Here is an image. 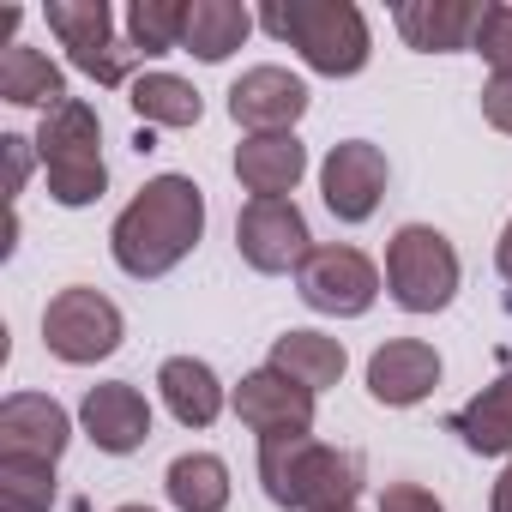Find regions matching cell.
Instances as JSON below:
<instances>
[{
    "label": "cell",
    "instance_id": "cell-8",
    "mask_svg": "<svg viewBox=\"0 0 512 512\" xmlns=\"http://www.w3.org/2000/svg\"><path fill=\"white\" fill-rule=\"evenodd\" d=\"M296 296H302L314 314L362 320V314L380 302V266L368 260L362 247H350V241H326V247H314L308 260H302Z\"/></svg>",
    "mask_w": 512,
    "mask_h": 512
},
{
    "label": "cell",
    "instance_id": "cell-19",
    "mask_svg": "<svg viewBox=\"0 0 512 512\" xmlns=\"http://www.w3.org/2000/svg\"><path fill=\"white\" fill-rule=\"evenodd\" d=\"M253 25H260V13L241 7V0H187V37H181V49L199 55L205 67H217V61H229L253 37Z\"/></svg>",
    "mask_w": 512,
    "mask_h": 512
},
{
    "label": "cell",
    "instance_id": "cell-18",
    "mask_svg": "<svg viewBox=\"0 0 512 512\" xmlns=\"http://www.w3.org/2000/svg\"><path fill=\"white\" fill-rule=\"evenodd\" d=\"M157 392H163V404H169V416H175L181 428H211V422L223 416V404H229L223 380H217L211 362H199V356H169V362L157 368Z\"/></svg>",
    "mask_w": 512,
    "mask_h": 512
},
{
    "label": "cell",
    "instance_id": "cell-10",
    "mask_svg": "<svg viewBox=\"0 0 512 512\" xmlns=\"http://www.w3.org/2000/svg\"><path fill=\"white\" fill-rule=\"evenodd\" d=\"M386 181H392L386 151L368 145V139H344L320 163V199H326V211L338 223H368L380 211V199H386Z\"/></svg>",
    "mask_w": 512,
    "mask_h": 512
},
{
    "label": "cell",
    "instance_id": "cell-12",
    "mask_svg": "<svg viewBox=\"0 0 512 512\" xmlns=\"http://www.w3.org/2000/svg\"><path fill=\"white\" fill-rule=\"evenodd\" d=\"M67 446H73V416L49 392H13L0 404V458L61 464Z\"/></svg>",
    "mask_w": 512,
    "mask_h": 512
},
{
    "label": "cell",
    "instance_id": "cell-9",
    "mask_svg": "<svg viewBox=\"0 0 512 512\" xmlns=\"http://www.w3.org/2000/svg\"><path fill=\"white\" fill-rule=\"evenodd\" d=\"M235 253L260 272V278H284L302 272V260L314 253L308 217L296 199H247L235 217Z\"/></svg>",
    "mask_w": 512,
    "mask_h": 512
},
{
    "label": "cell",
    "instance_id": "cell-34",
    "mask_svg": "<svg viewBox=\"0 0 512 512\" xmlns=\"http://www.w3.org/2000/svg\"><path fill=\"white\" fill-rule=\"evenodd\" d=\"M350 512H356V506H350Z\"/></svg>",
    "mask_w": 512,
    "mask_h": 512
},
{
    "label": "cell",
    "instance_id": "cell-31",
    "mask_svg": "<svg viewBox=\"0 0 512 512\" xmlns=\"http://www.w3.org/2000/svg\"><path fill=\"white\" fill-rule=\"evenodd\" d=\"M488 512H512V458L500 464V476H494V488H488Z\"/></svg>",
    "mask_w": 512,
    "mask_h": 512
},
{
    "label": "cell",
    "instance_id": "cell-3",
    "mask_svg": "<svg viewBox=\"0 0 512 512\" xmlns=\"http://www.w3.org/2000/svg\"><path fill=\"white\" fill-rule=\"evenodd\" d=\"M260 31L290 43L320 79H356L374 55L368 19H362L356 0H266Z\"/></svg>",
    "mask_w": 512,
    "mask_h": 512
},
{
    "label": "cell",
    "instance_id": "cell-5",
    "mask_svg": "<svg viewBox=\"0 0 512 512\" xmlns=\"http://www.w3.org/2000/svg\"><path fill=\"white\" fill-rule=\"evenodd\" d=\"M458 247L434 223H404L386 241V290L404 314H440L458 296Z\"/></svg>",
    "mask_w": 512,
    "mask_h": 512
},
{
    "label": "cell",
    "instance_id": "cell-6",
    "mask_svg": "<svg viewBox=\"0 0 512 512\" xmlns=\"http://www.w3.org/2000/svg\"><path fill=\"white\" fill-rule=\"evenodd\" d=\"M121 338H127L121 308L103 290H91V284H73V290L49 296V308H43V344L67 368H91V362L115 356Z\"/></svg>",
    "mask_w": 512,
    "mask_h": 512
},
{
    "label": "cell",
    "instance_id": "cell-15",
    "mask_svg": "<svg viewBox=\"0 0 512 512\" xmlns=\"http://www.w3.org/2000/svg\"><path fill=\"white\" fill-rule=\"evenodd\" d=\"M440 386V350L422 338H392L368 356V398L386 410H410Z\"/></svg>",
    "mask_w": 512,
    "mask_h": 512
},
{
    "label": "cell",
    "instance_id": "cell-14",
    "mask_svg": "<svg viewBox=\"0 0 512 512\" xmlns=\"http://www.w3.org/2000/svg\"><path fill=\"white\" fill-rule=\"evenodd\" d=\"M79 428H85V440H91L97 452L127 458V452H139V446L151 440V404H145V392H139L133 380H103V386L85 392Z\"/></svg>",
    "mask_w": 512,
    "mask_h": 512
},
{
    "label": "cell",
    "instance_id": "cell-23",
    "mask_svg": "<svg viewBox=\"0 0 512 512\" xmlns=\"http://www.w3.org/2000/svg\"><path fill=\"white\" fill-rule=\"evenodd\" d=\"M127 103H133V115H139L145 127H169V133L199 127V115H205V97H199L181 73H139V79L127 85Z\"/></svg>",
    "mask_w": 512,
    "mask_h": 512
},
{
    "label": "cell",
    "instance_id": "cell-24",
    "mask_svg": "<svg viewBox=\"0 0 512 512\" xmlns=\"http://www.w3.org/2000/svg\"><path fill=\"white\" fill-rule=\"evenodd\" d=\"M163 494L175 512H223L229 506V464L217 452H181L163 470Z\"/></svg>",
    "mask_w": 512,
    "mask_h": 512
},
{
    "label": "cell",
    "instance_id": "cell-28",
    "mask_svg": "<svg viewBox=\"0 0 512 512\" xmlns=\"http://www.w3.org/2000/svg\"><path fill=\"white\" fill-rule=\"evenodd\" d=\"M0 157H7V199H19L25 181H31V163H43V157H37V139L7 133V139H0Z\"/></svg>",
    "mask_w": 512,
    "mask_h": 512
},
{
    "label": "cell",
    "instance_id": "cell-17",
    "mask_svg": "<svg viewBox=\"0 0 512 512\" xmlns=\"http://www.w3.org/2000/svg\"><path fill=\"white\" fill-rule=\"evenodd\" d=\"M476 19H482L476 0H398L392 7V25H398V37L416 55H458V49H470Z\"/></svg>",
    "mask_w": 512,
    "mask_h": 512
},
{
    "label": "cell",
    "instance_id": "cell-25",
    "mask_svg": "<svg viewBox=\"0 0 512 512\" xmlns=\"http://www.w3.org/2000/svg\"><path fill=\"white\" fill-rule=\"evenodd\" d=\"M181 37H187V0H133L127 7V43L145 61L181 49Z\"/></svg>",
    "mask_w": 512,
    "mask_h": 512
},
{
    "label": "cell",
    "instance_id": "cell-7",
    "mask_svg": "<svg viewBox=\"0 0 512 512\" xmlns=\"http://www.w3.org/2000/svg\"><path fill=\"white\" fill-rule=\"evenodd\" d=\"M49 31L61 37L67 61L97 79V85H133V67L145 61L133 43H115V13H109V0H49L43 7Z\"/></svg>",
    "mask_w": 512,
    "mask_h": 512
},
{
    "label": "cell",
    "instance_id": "cell-4",
    "mask_svg": "<svg viewBox=\"0 0 512 512\" xmlns=\"http://www.w3.org/2000/svg\"><path fill=\"white\" fill-rule=\"evenodd\" d=\"M37 157H43V181L49 199L67 211H85L109 193V163H103V121L85 97H67L55 115H43L37 127Z\"/></svg>",
    "mask_w": 512,
    "mask_h": 512
},
{
    "label": "cell",
    "instance_id": "cell-11",
    "mask_svg": "<svg viewBox=\"0 0 512 512\" xmlns=\"http://www.w3.org/2000/svg\"><path fill=\"white\" fill-rule=\"evenodd\" d=\"M235 416L247 434H260V440H296V434H314V392L296 386L290 374L278 368H253L241 374V386L229 392Z\"/></svg>",
    "mask_w": 512,
    "mask_h": 512
},
{
    "label": "cell",
    "instance_id": "cell-30",
    "mask_svg": "<svg viewBox=\"0 0 512 512\" xmlns=\"http://www.w3.org/2000/svg\"><path fill=\"white\" fill-rule=\"evenodd\" d=\"M482 121L494 133H512V79H488L482 85Z\"/></svg>",
    "mask_w": 512,
    "mask_h": 512
},
{
    "label": "cell",
    "instance_id": "cell-32",
    "mask_svg": "<svg viewBox=\"0 0 512 512\" xmlns=\"http://www.w3.org/2000/svg\"><path fill=\"white\" fill-rule=\"evenodd\" d=\"M494 272L512 284V223H506V229H500V241H494Z\"/></svg>",
    "mask_w": 512,
    "mask_h": 512
},
{
    "label": "cell",
    "instance_id": "cell-21",
    "mask_svg": "<svg viewBox=\"0 0 512 512\" xmlns=\"http://www.w3.org/2000/svg\"><path fill=\"white\" fill-rule=\"evenodd\" d=\"M266 368L290 374L296 386H308V392L320 398L326 386H338V380H344L350 356H344V344H338V338H326V332H284V338H272Z\"/></svg>",
    "mask_w": 512,
    "mask_h": 512
},
{
    "label": "cell",
    "instance_id": "cell-1",
    "mask_svg": "<svg viewBox=\"0 0 512 512\" xmlns=\"http://www.w3.org/2000/svg\"><path fill=\"white\" fill-rule=\"evenodd\" d=\"M199 235H205V193H199V181L193 175H151L127 199V211L115 217L109 253H115V266L127 278L157 284L199 247Z\"/></svg>",
    "mask_w": 512,
    "mask_h": 512
},
{
    "label": "cell",
    "instance_id": "cell-20",
    "mask_svg": "<svg viewBox=\"0 0 512 512\" xmlns=\"http://www.w3.org/2000/svg\"><path fill=\"white\" fill-rule=\"evenodd\" d=\"M0 103L55 115V109L67 103V73H61L43 49L13 43V49H0Z\"/></svg>",
    "mask_w": 512,
    "mask_h": 512
},
{
    "label": "cell",
    "instance_id": "cell-22",
    "mask_svg": "<svg viewBox=\"0 0 512 512\" xmlns=\"http://www.w3.org/2000/svg\"><path fill=\"white\" fill-rule=\"evenodd\" d=\"M452 434L470 452H482V458H506L512 452V368L494 386H482L464 410H452Z\"/></svg>",
    "mask_w": 512,
    "mask_h": 512
},
{
    "label": "cell",
    "instance_id": "cell-26",
    "mask_svg": "<svg viewBox=\"0 0 512 512\" xmlns=\"http://www.w3.org/2000/svg\"><path fill=\"white\" fill-rule=\"evenodd\" d=\"M55 506V464L0 458V512H49Z\"/></svg>",
    "mask_w": 512,
    "mask_h": 512
},
{
    "label": "cell",
    "instance_id": "cell-27",
    "mask_svg": "<svg viewBox=\"0 0 512 512\" xmlns=\"http://www.w3.org/2000/svg\"><path fill=\"white\" fill-rule=\"evenodd\" d=\"M470 55H482L494 79H512V7H506V0H488V7H482Z\"/></svg>",
    "mask_w": 512,
    "mask_h": 512
},
{
    "label": "cell",
    "instance_id": "cell-16",
    "mask_svg": "<svg viewBox=\"0 0 512 512\" xmlns=\"http://www.w3.org/2000/svg\"><path fill=\"white\" fill-rule=\"evenodd\" d=\"M308 175V145L296 133H247L235 145V181L253 199H290Z\"/></svg>",
    "mask_w": 512,
    "mask_h": 512
},
{
    "label": "cell",
    "instance_id": "cell-2",
    "mask_svg": "<svg viewBox=\"0 0 512 512\" xmlns=\"http://www.w3.org/2000/svg\"><path fill=\"white\" fill-rule=\"evenodd\" d=\"M368 482L362 452L326 446L314 434L296 440H260V488L284 512H350Z\"/></svg>",
    "mask_w": 512,
    "mask_h": 512
},
{
    "label": "cell",
    "instance_id": "cell-29",
    "mask_svg": "<svg viewBox=\"0 0 512 512\" xmlns=\"http://www.w3.org/2000/svg\"><path fill=\"white\" fill-rule=\"evenodd\" d=\"M380 512H446L422 482H386V494H380Z\"/></svg>",
    "mask_w": 512,
    "mask_h": 512
},
{
    "label": "cell",
    "instance_id": "cell-33",
    "mask_svg": "<svg viewBox=\"0 0 512 512\" xmlns=\"http://www.w3.org/2000/svg\"><path fill=\"white\" fill-rule=\"evenodd\" d=\"M115 512H151V506H115Z\"/></svg>",
    "mask_w": 512,
    "mask_h": 512
},
{
    "label": "cell",
    "instance_id": "cell-13",
    "mask_svg": "<svg viewBox=\"0 0 512 512\" xmlns=\"http://www.w3.org/2000/svg\"><path fill=\"white\" fill-rule=\"evenodd\" d=\"M308 115V85L290 67H247L229 85V121L247 133H296Z\"/></svg>",
    "mask_w": 512,
    "mask_h": 512
}]
</instances>
